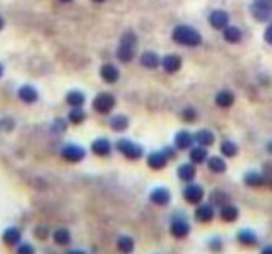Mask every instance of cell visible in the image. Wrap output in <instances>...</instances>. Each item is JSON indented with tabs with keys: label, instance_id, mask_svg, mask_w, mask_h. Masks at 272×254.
<instances>
[{
	"label": "cell",
	"instance_id": "obj_13",
	"mask_svg": "<svg viewBox=\"0 0 272 254\" xmlns=\"http://www.w3.org/2000/svg\"><path fill=\"white\" fill-rule=\"evenodd\" d=\"M90 151L99 157H109L112 154V142L107 137H99L90 144Z\"/></svg>",
	"mask_w": 272,
	"mask_h": 254
},
{
	"label": "cell",
	"instance_id": "obj_21",
	"mask_svg": "<svg viewBox=\"0 0 272 254\" xmlns=\"http://www.w3.org/2000/svg\"><path fill=\"white\" fill-rule=\"evenodd\" d=\"M101 77L106 84H116L120 77V72L114 64H104L101 67Z\"/></svg>",
	"mask_w": 272,
	"mask_h": 254
},
{
	"label": "cell",
	"instance_id": "obj_27",
	"mask_svg": "<svg viewBox=\"0 0 272 254\" xmlns=\"http://www.w3.org/2000/svg\"><path fill=\"white\" fill-rule=\"evenodd\" d=\"M206 164H207V169L214 174H224L227 171V162L221 155H211Z\"/></svg>",
	"mask_w": 272,
	"mask_h": 254
},
{
	"label": "cell",
	"instance_id": "obj_48",
	"mask_svg": "<svg viewBox=\"0 0 272 254\" xmlns=\"http://www.w3.org/2000/svg\"><path fill=\"white\" fill-rule=\"evenodd\" d=\"M2 74H4V65L0 64V77H2Z\"/></svg>",
	"mask_w": 272,
	"mask_h": 254
},
{
	"label": "cell",
	"instance_id": "obj_45",
	"mask_svg": "<svg viewBox=\"0 0 272 254\" xmlns=\"http://www.w3.org/2000/svg\"><path fill=\"white\" fill-rule=\"evenodd\" d=\"M65 254H87L83 249H69Z\"/></svg>",
	"mask_w": 272,
	"mask_h": 254
},
{
	"label": "cell",
	"instance_id": "obj_28",
	"mask_svg": "<svg viewBox=\"0 0 272 254\" xmlns=\"http://www.w3.org/2000/svg\"><path fill=\"white\" fill-rule=\"evenodd\" d=\"M160 57L155 54V52H142V55H140V65L145 67V69H149V70H154L157 69V67L160 65Z\"/></svg>",
	"mask_w": 272,
	"mask_h": 254
},
{
	"label": "cell",
	"instance_id": "obj_38",
	"mask_svg": "<svg viewBox=\"0 0 272 254\" xmlns=\"http://www.w3.org/2000/svg\"><path fill=\"white\" fill-rule=\"evenodd\" d=\"M15 254H35V247L30 244V242H20V244L15 247Z\"/></svg>",
	"mask_w": 272,
	"mask_h": 254
},
{
	"label": "cell",
	"instance_id": "obj_39",
	"mask_svg": "<svg viewBox=\"0 0 272 254\" xmlns=\"http://www.w3.org/2000/svg\"><path fill=\"white\" fill-rule=\"evenodd\" d=\"M34 234L37 236L39 239H42V241H44V239H47V237H49V236H52V232L49 231V227H47V226H44V224H39V226H37V227H35V229H34Z\"/></svg>",
	"mask_w": 272,
	"mask_h": 254
},
{
	"label": "cell",
	"instance_id": "obj_9",
	"mask_svg": "<svg viewBox=\"0 0 272 254\" xmlns=\"http://www.w3.org/2000/svg\"><path fill=\"white\" fill-rule=\"evenodd\" d=\"M194 217L197 222L201 224H207V222H212L214 217H216V206L211 203H201L196 206L194 211Z\"/></svg>",
	"mask_w": 272,
	"mask_h": 254
},
{
	"label": "cell",
	"instance_id": "obj_47",
	"mask_svg": "<svg viewBox=\"0 0 272 254\" xmlns=\"http://www.w3.org/2000/svg\"><path fill=\"white\" fill-rule=\"evenodd\" d=\"M4 25H5V20H4L2 17H0V30H2V29H4Z\"/></svg>",
	"mask_w": 272,
	"mask_h": 254
},
{
	"label": "cell",
	"instance_id": "obj_22",
	"mask_svg": "<svg viewBox=\"0 0 272 254\" xmlns=\"http://www.w3.org/2000/svg\"><path fill=\"white\" fill-rule=\"evenodd\" d=\"M116 247L120 254H132L135 251V241L132 236H127V234H122L117 237L116 241Z\"/></svg>",
	"mask_w": 272,
	"mask_h": 254
},
{
	"label": "cell",
	"instance_id": "obj_40",
	"mask_svg": "<svg viewBox=\"0 0 272 254\" xmlns=\"http://www.w3.org/2000/svg\"><path fill=\"white\" fill-rule=\"evenodd\" d=\"M52 131H54L55 134H62L67 131V121H64V119H55L54 124H52Z\"/></svg>",
	"mask_w": 272,
	"mask_h": 254
},
{
	"label": "cell",
	"instance_id": "obj_26",
	"mask_svg": "<svg viewBox=\"0 0 272 254\" xmlns=\"http://www.w3.org/2000/svg\"><path fill=\"white\" fill-rule=\"evenodd\" d=\"M52 241L55 242L57 246L64 247V246H69L70 241H72V234L67 227H57V229L52 232Z\"/></svg>",
	"mask_w": 272,
	"mask_h": 254
},
{
	"label": "cell",
	"instance_id": "obj_4",
	"mask_svg": "<svg viewBox=\"0 0 272 254\" xmlns=\"http://www.w3.org/2000/svg\"><path fill=\"white\" fill-rule=\"evenodd\" d=\"M116 151L129 160H139L144 157V147L130 139H119L116 142Z\"/></svg>",
	"mask_w": 272,
	"mask_h": 254
},
{
	"label": "cell",
	"instance_id": "obj_12",
	"mask_svg": "<svg viewBox=\"0 0 272 254\" xmlns=\"http://www.w3.org/2000/svg\"><path fill=\"white\" fill-rule=\"evenodd\" d=\"M2 242L9 247H17L22 242V231L17 226H9L2 232Z\"/></svg>",
	"mask_w": 272,
	"mask_h": 254
},
{
	"label": "cell",
	"instance_id": "obj_44",
	"mask_svg": "<svg viewBox=\"0 0 272 254\" xmlns=\"http://www.w3.org/2000/svg\"><path fill=\"white\" fill-rule=\"evenodd\" d=\"M259 254H272V244H265V246H262V247H260Z\"/></svg>",
	"mask_w": 272,
	"mask_h": 254
},
{
	"label": "cell",
	"instance_id": "obj_42",
	"mask_svg": "<svg viewBox=\"0 0 272 254\" xmlns=\"http://www.w3.org/2000/svg\"><path fill=\"white\" fill-rule=\"evenodd\" d=\"M264 39H265V42L272 45V24H269V25H267V29H265V32H264Z\"/></svg>",
	"mask_w": 272,
	"mask_h": 254
},
{
	"label": "cell",
	"instance_id": "obj_18",
	"mask_svg": "<svg viewBox=\"0 0 272 254\" xmlns=\"http://www.w3.org/2000/svg\"><path fill=\"white\" fill-rule=\"evenodd\" d=\"M160 65L167 74H175V72L180 70L182 67V59L177 54H169L165 55L164 59L160 60Z\"/></svg>",
	"mask_w": 272,
	"mask_h": 254
},
{
	"label": "cell",
	"instance_id": "obj_32",
	"mask_svg": "<svg viewBox=\"0 0 272 254\" xmlns=\"http://www.w3.org/2000/svg\"><path fill=\"white\" fill-rule=\"evenodd\" d=\"M65 102L69 104L70 107H82L85 104V96L80 91H70L69 94L65 96Z\"/></svg>",
	"mask_w": 272,
	"mask_h": 254
},
{
	"label": "cell",
	"instance_id": "obj_17",
	"mask_svg": "<svg viewBox=\"0 0 272 254\" xmlns=\"http://www.w3.org/2000/svg\"><path fill=\"white\" fill-rule=\"evenodd\" d=\"M197 176V169H196V164L192 162H184L177 167V178H179L182 183L189 184V183H194Z\"/></svg>",
	"mask_w": 272,
	"mask_h": 254
},
{
	"label": "cell",
	"instance_id": "obj_35",
	"mask_svg": "<svg viewBox=\"0 0 272 254\" xmlns=\"http://www.w3.org/2000/svg\"><path fill=\"white\" fill-rule=\"evenodd\" d=\"M209 203L214 204L216 207H221V206L229 203V194L224 193V191H221V189L212 191V193H211V201H209Z\"/></svg>",
	"mask_w": 272,
	"mask_h": 254
},
{
	"label": "cell",
	"instance_id": "obj_50",
	"mask_svg": "<svg viewBox=\"0 0 272 254\" xmlns=\"http://www.w3.org/2000/svg\"><path fill=\"white\" fill-rule=\"evenodd\" d=\"M92 2H97V4H102V2H106V0H92Z\"/></svg>",
	"mask_w": 272,
	"mask_h": 254
},
{
	"label": "cell",
	"instance_id": "obj_29",
	"mask_svg": "<svg viewBox=\"0 0 272 254\" xmlns=\"http://www.w3.org/2000/svg\"><path fill=\"white\" fill-rule=\"evenodd\" d=\"M109 126H111L112 131L124 132V131H127V127H129V119H127V116H124V114H116V116L111 117Z\"/></svg>",
	"mask_w": 272,
	"mask_h": 254
},
{
	"label": "cell",
	"instance_id": "obj_34",
	"mask_svg": "<svg viewBox=\"0 0 272 254\" xmlns=\"http://www.w3.org/2000/svg\"><path fill=\"white\" fill-rule=\"evenodd\" d=\"M221 154L224 157H235L239 154V146L234 141H222L221 142Z\"/></svg>",
	"mask_w": 272,
	"mask_h": 254
},
{
	"label": "cell",
	"instance_id": "obj_23",
	"mask_svg": "<svg viewBox=\"0 0 272 254\" xmlns=\"http://www.w3.org/2000/svg\"><path fill=\"white\" fill-rule=\"evenodd\" d=\"M207 159H209V152H207V147H202V146H192L189 149V160L192 164H204V162H207Z\"/></svg>",
	"mask_w": 272,
	"mask_h": 254
},
{
	"label": "cell",
	"instance_id": "obj_30",
	"mask_svg": "<svg viewBox=\"0 0 272 254\" xmlns=\"http://www.w3.org/2000/svg\"><path fill=\"white\" fill-rule=\"evenodd\" d=\"M222 35H224V40H226V42L237 44V42H240V39H242V30L239 27H234V25H227V27L222 30Z\"/></svg>",
	"mask_w": 272,
	"mask_h": 254
},
{
	"label": "cell",
	"instance_id": "obj_6",
	"mask_svg": "<svg viewBox=\"0 0 272 254\" xmlns=\"http://www.w3.org/2000/svg\"><path fill=\"white\" fill-rule=\"evenodd\" d=\"M182 198H184L187 204L197 206V204L204 203V199H206V191H204L201 184L189 183V184H186L184 191H182Z\"/></svg>",
	"mask_w": 272,
	"mask_h": 254
},
{
	"label": "cell",
	"instance_id": "obj_49",
	"mask_svg": "<svg viewBox=\"0 0 272 254\" xmlns=\"http://www.w3.org/2000/svg\"><path fill=\"white\" fill-rule=\"evenodd\" d=\"M59 2H62V4H69V2H72V0H59Z\"/></svg>",
	"mask_w": 272,
	"mask_h": 254
},
{
	"label": "cell",
	"instance_id": "obj_19",
	"mask_svg": "<svg viewBox=\"0 0 272 254\" xmlns=\"http://www.w3.org/2000/svg\"><path fill=\"white\" fill-rule=\"evenodd\" d=\"M239 214H240V211L235 204L227 203V204L219 207V217H221V221H224V222H235L239 219Z\"/></svg>",
	"mask_w": 272,
	"mask_h": 254
},
{
	"label": "cell",
	"instance_id": "obj_2",
	"mask_svg": "<svg viewBox=\"0 0 272 254\" xmlns=\"http://www.w3.org/2000/svg\"><path fill=\"white\" fill-rule=\"evenodd\" d=\"M135 52H137V37H135L134 32H125L120 39V44L117 47V59L122 64H127V62H132L135 57Z\"/></svg>",
	"mask_w": 272,
	"mask_h": 254
},
{
	"label": "cell",
	"instance_id": "obj_15",
	"mask_svg": "<svg viewBox=\"0 0 272 254\" xmlns=\"http://www.w3.org/2000/svg\"><path fill=\"white\" fill-rule=\"evenodd\" d=\"M244 184L247 188H262V186H267V178L259 171H247L244 174Z\"/></svg>",
	"mask_w": 272,
	"mask_h": 254
},
{
	"label": "cell",
	"instance_id": "obj_33",
	"mask_svg": "<svg viewBox=\"0 0 272 254\" xmlns=\"http://www.w3.org/2000/svg\"><path fill=\"white\" fill-rule=\"evenodd\" d=\"M85 119H87V114H85V111H83L82 107H72L69 116H67V121H69L70 124H74V126L82 124Z\"/></svg>",
	"mask_w": 272,
	"mask_h": 254
},
{
	"label": "cell",
	"instance_id": "obj_20",
	"mask_svg": "<svg viewBox=\"0 0 272 254\" xmlns=\"http://www.w3.org/2000/svg\"><path fill=\"white\" fill-rule=\"evenodd\" d=\"M209 22H211L214 29L224 30L229 25V14L224 12V10H214V12L209 15Z\"/></svg>",
	"mask_w": 272,
	"mask_h": 254
},
{
	"label": "cell",
	"instance_id": "obj_1",
	"mask_svg": "<svg viewBox=\"0 0 272 254\" xmlns=\"http://www.w3.org/2000/svg\"><path fill=\"white\" fill-rule=\"evenodd\" d=\"M172 40L184 47H199L202 44V35L191 25H177L172 30Z\"/></svg>",
	"mask_w": 272,
	"mask_h": 254
},
{
	"label": "cell",
	"instance_id": "obj_41",
	"mask_svg": "<svg viewBox=\"0 0 272 254\" xmlns=\"http://www.w3.org/2000/svg\"><path fill=\"white\" fill-rule=\"evenodd\" d=\"M162 151H164V154H165V157L169 159V160H174L175 157H177V149H175V146H165L164 149H162Z\"/></svg>",
	"mask_w": 272,
	"mask_h": 254
},
{
	"label": "cell",
	"instance_id": "obj_31",
	"mask_svg": "<svg viewBox=\"0 0 272 254\" xmlns=\"http://www.w3.org/2000/svg\"><path fill=\"white\" fill-rule=\"evenodd\" d=\"M235 102V97L231 91H221V92H217V96H216V104L219 107H222V109H227V107H231L232 104Z\"/></svg>",
	"mask_w": 272,
	"mask_h": 254
},
{
	"label": "cell",
	"instance_id": "obj_46",
	"mask_svg": "<svg viewBox=\"0 0 272 254\" xmlns=\"http://www.w3.org/2000/svg\"><path fill=\"white\" fill-rule=\"evenodd\" d=\"M265 151H267V152L272 155V141H270V142H267V146H265Z\"/></svg>",
	"mask_w": 272,
	"mask_h": 254
},
{
	"label": "cell",
	"instance_id": "obj_10",
	"mask_svg": "<svg viewBox=\"0 0 272 254\" xmlns=\"http://www.w3.org/2000/svg\"><path fill=\"white\" fill-rule=\"evenodd\" d=\"M235 241H237V244H240L242 247H255L259 244V236L255 231L249 229V227H244V229L237 231Z\"/></svg>",
	"mask_w": 272,
	"mask_h": 254
},
{
	"label": "cell",
	"instance_id": "obj_16",
	"mask_svg": "<svg viewBox=\"0 0 272 254\" xmlns=\"http://www.w3.org/2000/svg\"><path fill=\"white\" fill-rule=\"evenodd\" d=\"M145 162H147V165L152 171H162V169H165L167 164H169V159L165 157L164 151H154L147 155Z\"/></svg>",
	"mask_w": 272,
	"mask_h": 254
},
{
	"label": "cell",
	"instance_id": "obj_14",
	"mask_svg": "<svg viewBox=\"0 0 272 254\" xmlns=\"http://www.w3.org/2000/svg\"><path fill=\"white\" fill-rule=\"evenodd\" d=\"M194 134H191L189 131H179L174 137V146L177 151H189L194 146Z\"/></svg>",
	"mask_w": 272,
	"mask_h": 254
},
{
	"label": "cell",
	"instance_id": "obj_24",
	"mask_svg": "<svg viewBox=\"0 0 272 254\" xmlns=\"http://www.w3.org/2000/svg\"><path fill=\"white\" fill-rule=\"evenodd\" d=\"M17 96H19V99L22 102H25V104H34V102H37V99H39L37 89H35L34 86H29V84L20 87Z\"/></svg>",
	"mask_w": 272,
	"mask_h": 254
},
{
	"label": "cell",
	"instance_id": "obj_25",
	"mask_svg": "<svg viewBox=\"0 0 272 254\" xmlns=\"http://www.w3.org/2000/svg\"><path fill=\"white\" fill-rule=\"evenodd\" d=\"M194 141L197 146L211 147L214 146V142H216V136H214V132H211L209 129H201V131H197L194 134Z\"/></svg>",
	"mask_w": 272,
	"mask_h": 254
},
{
	"label": "cell",
	"instance_id": "obj_3",
	"mask_svg": "<svg viewBox=\"0 0 272 254\" xmlns=\"http://www.w3.org/2000/svg\"><path fill=\"white\" fill-rule=\"evenodd\" d=\"M191 231H192V226L184 214L177 212V214L172 216V219L169 222V232L174 239H186V237L191 234Z\"/></svg>",
	"mask_w": 272,
	"mask_h": 254
},
{
	"label": "cell",
	"instance_id": "obj_43",
	"mask_svg": "<svg viewBox=\"0 0 272 254\" xmlns=\"http://www.w3.org/2000/svg\"><path fill=\"white\" fill-rule=\"evenodd\" d=\"M264 174H265V178H267V184H272V162L265 165Z\"/></svg>",
	"mask_w": 272,
	"mask_h": 254
},
{
	"label": "cell",
	"instance_id": "obj_7",
	"mask_svg": "<svg viewBox=\"0 0 272 254\" xmlns=\"http://www.w3.org/2000/svg\"><path fill=\"white\" fill-rule=\"evenodd\" d=\"M92 107L97 114H102V116L111 114L112 109L116 107V97L109 94V92H101V94H97L96 99H94Z\"/></svg>",
	"mask_w": 272,
	"mask_h": 254
},
{
	"label": "cell",
	"instance_id": "obj_11",
	"mask_svg": "<svg viewBox=\"0 0 272 254\" xmlns=\"http://www.w3.org/2000/svg\"><path fill=\"white\" fill-rule=\"evenodd\" d=\"M149 201L152 203L154 206H159V207H165V206H169L170 204V201H172V194H170V191L167 189V188H155L150 191V194H149Z\"/></svg>",
	"mask_w": 272,
	"mask_h": 254
},
{
	"label": "cell",
	"instance_id": "obj_37",
	"mask_svg": "<svg viewBox=\"0 0 272 254\" xmlns=\"http://www.w3.org/2000/svg\"><path fill=\"white\" fill-rule=\"evenodd\" d=\"M180 119L184 122H196L197 121V111L194 107H186V109H182V112H180Z\"/></svg>",
	"mask_w": 272,
	"mask_h": 254
},
{
	"label": "cell",
	"instance_id": "obj_36",
	"mask_svg": "<svg viewBox=\"0 0 272 254\" xmlns=\"http://www.w3.org/2000/svg\"><path fill=\"white\" fill-rule=\"evenodd\" d=\"M207 247L209 251L214 252V254H219L224 251V239L219 234H214L212 237H209L207 241Z\"/></svg>",
	"mask_w": 272,
	"mask_h": 254
},
{
	"label": "cell",
	"instance_id": "obj_8",
	"mask_svg": "<svg viewBox=\"0 0 272 254\" xmlns=\"http://www.w3.org/2000/svg\"><path fill=\"white\" fill-rule=\"evenodd\" d=\"M85 155H87V151L82 146H78V144L70 142V144H65V146L60 149V157L70 164L80 162V160L85 159Z\"/></svg>",
	"mask_w": 272,
	"mask_h": 254
},
{
	"label": "cell",
	"instance_id": "obj_5",
	"mask_svg": "<svg viewBox=\"0 0 272 254\" xmlns=\"http://www.w3.org/2000/svg\"><path fill=\"white\" fill-rule=\"evenodd\" d=\"M250 14L257 22H272V0H254Z\"/></svg>",
	"mask_w": 272,
	"mask_h": 254
}]
</instances>
